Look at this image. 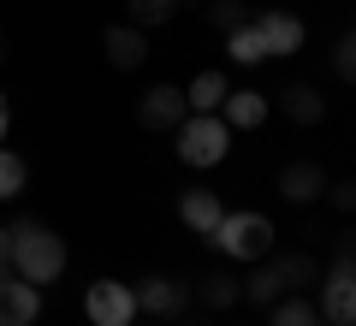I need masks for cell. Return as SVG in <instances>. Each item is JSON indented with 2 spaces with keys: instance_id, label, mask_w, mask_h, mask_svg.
I'll return each instance as SVG.
<instances>
[{
  "instance_id": "10",
  "label": "cell",
  "mask_w": 356,
  "mask_h": 326,
  "mask_svg": "<svg viewBox=\"0 0 356 326\" xmlns=\"http://www.w3.org/2000/svg\"><path fill=\"white\" fill-rule=\"evenodd\" d=\"M178 220H184L196 238H214V226L226 220V208H220L214 190H184V196H178Z\"/></svg>"
},
{
  "instance_id": "19",
  "label": "cell",
  "mask_w": 356,
  "mask_h": 326,
  "mask_svg": "<svg viewBox=\"0 0 356 326\" xmlns=\"http://www.w3.org/2000/svg\"><path fill=\"white\" fill-rule=\"evenodd\" d=\"M267 314H273V326H315V320H321V309L303 297V291H285V297L273 302Z\"/></svg>"
},
{
  "instance_id": "3",
  "label": "cell",
  "mask_w": 356,
  "mask_h": 326,
  "mask_svg": "<svg viewBox=\"0 0 356 326\" xmlns=\"http://www.w3.org/2000/svg\"><path fill=\"white\" fill-rule=\"evenodd\" d=\"M208 243L226 250V261H261V255H273V220L267 213H226Z\"/></svg>"
},
{
  "instance_id": "14",
  "label": "cell",
  "mask_w": 356,
  "mask_h": 326,
  "mask_svg": "<svg viewBox=\"0 0 356 326\" xmlns=\"http://www.w3.org/2000/svg\"><path fill=\"white\" fill-rule=\"evenodd\" d=\"M220 107H226L220 119H226L232 131H255V125L267 119V95H261V89H226V101H220Z\"/></svg>"
},
{
  "instance_id": "5",
  "label": "cell",
  "mask_w": 356,
  "mask_h": 326,
  "mask_svg": "<svg viewBox=\"0 0 356 326\" xmlns=\"http://www.w3.org/2000/svg\"><path fill=\"white\" fill-rule=\"evenodd\" d=\"M321 320L327 326H350L356 320V267H350V255H332V267H327V279H321Z\"/></svg>"
},
{
  "instance_id": "6",
  "label": "cell",
  "mask_w": 356,
  "mask_h": 326,
  "mask_svg": "<svg viewBox=\"0 0 356 326\" xmlns=\"http://www.w3.org/2000/svg\"><path fill=\"white\" fill-rule=\"evenodd\" d=\"M184 89H172V83H154L149 95H143V107H137V125L143 131H161V137H172L178 125H184Z\"/></svg>"
},
{
  "instance_id": "23",
  "label": "cell",
  "mask_w": 356,
  "mask_h": 326,
  "mask_svg": "<svg viewBox=\"0 0 356 326\" xmlns=\"http://www.w3.org/2000/svg\"><path fill=\"white\" fill-rule=\"evenodd\" d=\"M208 24L238 30V24H250V6H243V0H208Z\"/></svg>"
},
{
  "instance_id": "27",
  "label": "cell",
  "mask_w": 356,
  "mask_h": 326,
  "mask_svg": "<svg viewBox=\"0 0 356 326\" xmlns=\"http://www.w3.org/2000/svg\"><path fill=\"white\" fill-rule=\"evenodd\" d=\"M6 250H13V226H0V261H6Z\"/></svg>"
},
{
  "instance_id": "17",
  "label": "cell",
  "mask_w": 356,
  "mask_h": 326,
  "mask_svg": "<svg viewBox=\"0 0 356 326\" xmlns=\"http://www.w3.org/2000/svg\"><path fill=\"white\" fill-rule=\"evenodd\" d=\"M196 297H202V309H214V314H226L232 302H243V285H238V273H202L196 279Z\"/></svg>"
},
{
  "instance_id": "20",
  "label": "cell",
  "mask_w": 356,
  "mask_h": 326,
  "mask_svg": "<svg viewBox=\"0 0 356 326\" xmlns=\"http://www.w3.org/2000/svg\"><path fill=\"white\" fill-rule=\"evenodd\" d=\"M226 48H232V60H238V65H261L267 60V42H261V30H255V18H250V24H238V30H226Z\"/></svg>"
},
{
  "instance_id": "11",
  "label": "cell",
  "mask_w": 356,
  "mask_h": 326,
  "mask_svg": "<svg viewBox=\"0 0 356 326\" xmlns=\"http://www.w3.org/2000/svg\"><path fill=\"white\" fill-rule=\"evenodd\" d=\"M321 190H327V172H321L315 161H291L280 172V196L297 202V208H309V202H321Z\"/></svg>"
},
{
  "instance_id": "30",
  "label": "cell",
  "mask_w": 356,
  "mask_h": 326,
  "mask_svg": "<svg viewBox=\"0 0 356 326\" xmlns=\"http://www.w3.org/2000/svg\"><path fill=\"white\" fill-rule=\"evenodd\" d=\"M315 326H327V320H315Z\"/></svg>"
},
{
  "instance_id": "26",
  "label": "cell",
  "mask_w": 356,
  "mask_h": 326,
  "mask_svg": "<svg viewBox=\"0 0 356 326\" xmlns=\"http://www.w3.org/2000/svg\"><path fill=\"white\" fill-rule=\"evenodd\" d=\"M6 131H13V107H6V89H0V142H6Z\"/></svg>"
},
{
  "instance_id": "31",
  "label": "cell",
  "mask_w": 356,
  "mask_h": 326,
  "mask_svg": "<svg viewBox=\"0 0 356 326\" xmlns=\"http://www.w3.org/2000/svg\"><path fill=\"white\" fill-rule=\"evenodd\" d=\"M0 54H6V48H0Z\"/></svg>"
},
{
  "instance_id": "8",
  "label": "cell",
  "mask_w": 356,
  "mask_h": 326,
  "mask_svg": "<svg viewBox=\"0 0 356 326\" xmlns=\"http://www.w3.org/2000/svg\"><path fill=\"white\" fill-rule=\"evenodd\" d=\"M36 314H42V285L13 273L0 285V326H36Z\"/></svg>"
},
{
  "instance_id": "12",
  "label": "cell",
  "mask_w": 356,
  "mask_h": 326,
  "mask_svg": "<svg viewBox=\"0 0 356 326\" xmlns=\"http://www.w3.org/2000/svg\"><path fill=\"white\" fill-rule=\"evenodd\" d=\"M255 30H261L267 54H280V60L303 48V18H297V13H261V18H255Z\"/></svg>"
},
{
  "instance_id": "29",
  "label": "cell",
  "mask_w": 356,
  "mask_h": 326,
  "mask_svg": "<svg viewBox=\"0 0 356 326\" xmlns=\"http://www.w3.org/2000/svg\"><path fill=\"white\" fill-rule=\"evenodd\" d=\"M131 326H143V320H131Z\"/></svg>"
},
{
  "instance_id": "18",
  "label": "cell",
  "mask_w": 356,
  "mask_h": 326,
  "mask_svg": "<svg viewBox=\"0 0 356 326\" xmlns=\"http://www.w3.org/2000/svg\"><path fill=\"white\" fill-rule=\"evenodd\" d=\"M220 101H226V72H196V83L184 89V107L191 113H220Z\"/></svg>"
},
{
  "instance_id": "7",
  "label": "cell",
  "mask_w": 356,
  "mask_h": 326,
  "mask_svg": "<svg viewBox=\"0 0 356 326\" xmlns=\"http://www.w3.org/2000/svg\"><path fill=\"white\" fill-rule=\"evenodd\" d=\"M184 302H191V291L178 285V279H166V273H149V279L137 285V314L172 320V314H184Z\"/></svg>"
},
{
  "instance_id": "21",
  "label": "cell",
  "mask_w": 356,
  "mask_h": 326,
  "mask_svg": "<svg viewBox=\"0 0 356 326\" xmlns=\"http://www.w3.org/2000/svg\"><path fill=\"white\" fill-rule=\"evenodd\" d=\"M178 6H184V0H125V13H131V24H137V30L172 24V18H178Z\"/></svg>"
},
{
  "instance_id": "1",
  "label": "cell",
  "mask_w": 356,
  "mask_h": 326,
  "mask_svg": "<svg viewBox=\"0 0 356 326\" xmlns=\"http://www.w3.org/2000/svg\"><path fill=\"white\" fill-rule=\"evenodd\" d=\"M6 267L30 285H54L65 273V238L42 220H18L13 226V250H6Z\"/></svg>"
},
{
  "instance_id": "16",
  "label": "cell",
  "mask_w": 356,
  "mask_h": 326,
  "mask_svg": "<svg viewBox=\"0 0 356 326\" xmlns=\"http://www.w3.org/2000/svg\"><path fill=\"white\" fill-rule=\"evenodd\" d=\"M267 261L280 267L285 291H309V285H321V261H315V255H303V250H280V255H267Z\"/></svg>"
},
{
  "instance_id": "4",
  "label": "cell",
  "mask_w": 356,
  "mask_h": 326,
  "mask_svg": "<svg viewBox=\"0 0 356 326\" xmlns=\"http://www.w3.org/2000/svg\"><path fill=\"white\" fill-rule=\"evenodd\" d=\"M83 314H89V326H131L137 320V291L125 279H102V285H89Z\"/></svg>"
},
{
  "instance_id": "24",
  "label": "cell",
  "mask_w": 356,
  "mask_h": 326,
  "mask_svg": "<svg viewBox=\"0 0 356 326\" xmlns=\"http://www.w3.org/2000/svg\"><path fill=\"white\" fill-rule=\"evenodd\" d=\"M332 72H339V83H356V36L350 30L332 42Z\"/></svg>"
},
{
  "instance_id": "2",
  "label": "cell",
  "mask_w": 356,
  "mask_h": 326,
  "mask_svg": "<svg viewBox=\"0 0 356 326\" xmlns=\"http://www.w3.org/2000/svg\"><path fill=\"white\" fill-rule=\"evenodd\" d=\"M172 137H178V161L184 166H220L232 149V125L220 113H184V125Z\"/></svg>"
},
{
  "instance_id": "9",
  "label": "cell",
  "mask_w": 356,
  "mask_h": 326,
  "mask_svg": "<svg viewBox=\"0 0 356 326\" xmlns=\"http://www.w3.org/2000/svg\"><path fill=\"white\" fill-rule=\"evenodd\" d=\"M102 48H107V65H113V72H137V65L149 60V36H143L137 24H113L102 36Z\"/></svg>"
},
{
  "instance_id": "13",
  "label": "cell",
  "mask_w": 356,
  "mask_h": 326,
  "mask_svg": "<svg viewBox=\"0 0 356 326\" xmlns=\"http://www.w3.org/2000/svg\"><path fill=\"white\" fill-rule=\"evenodd\" d=\"M280 113L291 119V125H321V119H327V95H321L315 83H291V89H280Z\"/></svg>"
},
{
  "instance_id": "28",
  "label": "cell",
  "mask_w": 356,
  "mask_h": 326,
  "mask_svg": "<svg viewBox=\"0 0 356 326\" xmlns=\"http://www.w3.org/2000/svg\"><path fill=\"white\" fill-rule=\"evenodd\" d=\"M6 279H13V267H6V261H0V285H6Z\"/></svg>"
},
{
  "instance_id": "25",
  "label": "cell",
  "mask_w": 356,
  "mask_h": 326,
  "mask_svg": "<svg viewBox=\"0 0 356 326\" xmlns=\"http://www.w3.org/2000/svg\"><path fill=\"white\" fill-rule=\"evenodd\" d=\"M321 196H327L339 213H350V208H356V184H350V178H327V190H321Z\"/></svg>"
},
{
  "instance_id": "15",
  "label": "cell",
  "mask_w": 356,
  "mask_h": 326,
  "mask_svg": "<svg viewBox=\"0 0 356 326\" xmlns=\"http://www.w3.org/2000/svg\"><path fill=\"white\" fill-rule=\"evenodd\" d=\"M238 285H243V302H255V309H273V302L285 297V279H280V267L267 261V255L255 261L250 279H238Z\"/></svg>"
},
{
  "instance_id": "22",
  "label": "cell",
  "mask_w": 356,
  "mask_h": 326,
  "mask_svg": "<svg viewBox=\"0 0 356 326\" xmlns=\"http://www.w3.org/2000/svg\"><path fill=\"white\" fill-rule=\"evenodd\" d=\"M24 178H30L24 154H13V149H0V202H13L18 190H24Z\"/></svg>"
}]
</instances>
